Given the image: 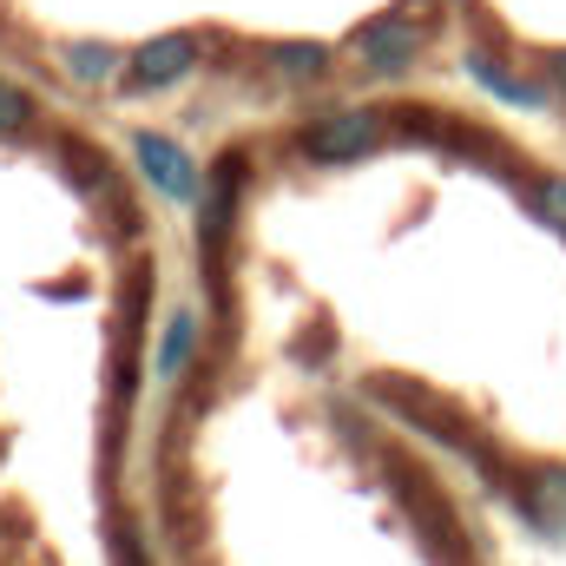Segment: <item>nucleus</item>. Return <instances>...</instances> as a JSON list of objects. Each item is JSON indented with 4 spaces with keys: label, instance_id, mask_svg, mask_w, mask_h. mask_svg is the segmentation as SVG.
I'll return each instance as SVG.
<instances>
[{
    "label": "nucleus",
    "instance_id": "f8f14e48",
    "mask_svg": "<svg viewBox=\"0 0 566 566\" xmlns=\"http://www.w3.org/2000/svg\"><path fill=\"white\" fill-rule=\"evenodd\" d=\"M554 80H560V93H566V53H554Z\"/></svg>",
    "mask_w": 566,
    "mask_h": 566
},
{
    "label": "nucleus",
    "instance_id": "0eeeda50",
    "mask_svg": "<svg viewBox=\"0 0 566 566\" xmlns=\"http://www.w3.org/2000/svg\"><path fill=\"white\" fill-rule=\"evenodd\" d=\"M323 66H329V53H323V46H310V40L277 46V73H290V80H316Z\"/></svg>",
    "mask_w": 566,
    "mask_h": 566
},
{
    "label": "nucleus",
    "instance_id": "9b49d317",
    "mask_svg": "<svg viewBox=\"0 0 566 566\" xmlns=\"http://www.w3.org/2000/svg\"><path fill=\"white\" fill-rule=\"evenodd\" d=\"M541 211L566 231V178H547V185H541Z\"/></svg>",
    "mask_w": 566,
    "mask_h": 566
},
{
    "label": "nucleus",
    "instance_id": "1a4fd4ad",
    "mask_svg": "<svg viewBox=\"0 0 566 566\" xmlns=\"http://www.w3.org/2000/svg\"><path fill=\"white\" fill-rule=\"evenodd\" d=\"M66 66H73L80 80H106V73L119 66V53H113V46H99V40H86V46H73V53H66Z\"/></svg>",
    "mask_w": 566,
    "mask_h": 566
},
{
    "label": "nucleus",
    "instance_id": "6e6552de",
    "mask_svg": "<svg viewBox=\"0 0 566 566\" xmlns=\"http://www.w3.org/2000/svg\"><path fill=\"white\" fill-rule=\"evenodd\" d=\"M468 73H474V80H481V86H488V93H501V99H507V106H534V93H527V86H521V80H507V73H501V66H488V60H481V53H474V60H468Z\"/></svg>",
    "mask_w": 566,
    "mask_h": 566
},
{
    "label": "nucleus",
    "instance_id": "423d86ee",
    "mask_svg": "<svg viewBox=\"0 0 566 566\" xmlns=\"http://www.w3.org/2000/svg\"><path fill=\"white\" fill-rule=\"evenodd\" d=\"M191 343H198V323L178 310V316H171V329H165V343H158V376H171V382H178V369L191 363Z\"/></svg>",
    "mask_w": 566,
    "mask_h": 566
},
{
    "label": "nucleus",
    "instance_id": "9d476101",
    "mask_svg": "<svg viewBox=\"0 0 566 566\" xmlns=\"http://www.w3.org/2000/svg\"><path fill=\"white\" fill-rule=\"evenodd\" d=\"M27 119H33V99H27L20 86H7V80H0V133H20Z\"/></svg>",
    "mask_w": 566,
    "mask_h": 566
},
{
    "label": "nucleus",
    "instance_id": "7ed1b4c3",
    "mask_svg": "<svg viewBox=\"0 0 566 566\" xmlns=\"http://www.w3.org/2000/svg\"><path fill=\"white\" fill-rule=\"evenodd\" d=\"M191 60H198L191 33H158L133 53V86H171L178 73H191Z\"/></svg>",
    "mask_w": 566,
    "mask_h": 566
},
{
    "label": "nucleus",
    "instance_id": "39448f33",
    "mask_svg": "<svg viewBox=\"0 0 566 566\" xmlns=\"http://www.w3.org/2000/svg\"><path fill=\"white\" fill-rule=\"evenodd\" d=\"M527 514H534L541 527H560L566 534V468H547V474L527 481Z\"/></svg>",
    "mask_w": 566,
    "mask_h": 566
},
{
    "label": "nucleus",
    "instance_id": "f03ea898",
    "mask_svg": "<svg viewBox=\"0 0 566 566\" xmlns=\"http://www.w3.org/2000/svg\"><path fill=\"white\" fill-rule=\"evenodd\" d=\"M133 158H139V171L165 191V198H198V165H191V151L178 139H165V133H133Z\"/></svg>",
    "mask_w": 566,
    "mask_h": 566
},
{
    "label": "nucleus",
    "instance_id": "20e7f679",
    "mask_svg": "<svg viewBox=\"0 0 566 566\" xmlns=\"http://www.w3.org/2000/svg\"><path fill=\"white\" fill-rule=\"evenodd\" d=\"M356 53H363V66L396 73V66H409V53H416V27H409V20H369V27L356 33Z\"/></svg>",
    "mask_w": 566,
    "mask_h": 566
},
{
    "label": "nucleus",
    "instance_id": "f257e3e1",
    "mask_svg": "<svg viewBox=\"0 0 566 566\" xmlns=\"http://www.w3.org/2000/svg\"><path fill=\"white\" fill-rule=\"evenodd\" d=\"M376 145H382V113L343 106V113H329V119H316V126L303 133V158H316V165H349V158H369Z\"/></svg>",
    "mask_w": 566,
    "mask_h": 566
}]
</instances>
